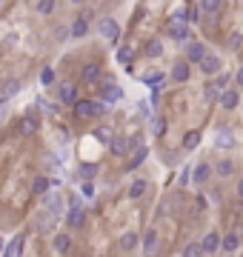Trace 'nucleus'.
<instances>
[{
	"label": "nucleus",
	"instance_id": "nucleus-1",
	"mask_svg": "<svg viewBox=\"0 0 243 257\" xmlns=\"http://www.w3.org/2000/svg\"><path fill=\"white\" fill-rule=\"evenodd\" d=\"M72 109H75V115L83 117V120H86V117H94V115H100V112H103V106H100V103H94V100H78V103L72 106Z\"/></svg>",
	"mask_w": 243,
	"mask_h": 257
},
{
	"label": "nucleus",
	"instance_id": "nucleus-2",
	"mask_svg": "<svg viewBox=\"0 0 243 257\" xmlns=\"http://www.w3.org/2000/svg\"><path fill=\"white\" fill-rule=\"evenodd\" d=\"M97 32H100L106 40H112V43H117V37H120V29H117V23L112 17H100V20H97Z\"/></svg>",
	"mask_w": 243,
	"mask_h": 257
},
{
	"label": "nucleus",
	"instance_id": "nucleus-3",
	"mask_svg": "<svg viewBox=\"0 0 243 257\" xmlns=\"http://www.w3.org/2000/svg\"><path fill=\"white\" fill-rule=\"evenodd\" d=\"M166 35L174 37V40H186V37H189V29H186V23L180 20V17H174L172 23L166 26Z\"/></svg>",
	"mask_w": 243,
	"mask_h": 257
},
{
	"label": "nucleus",
	"instance_id": "nucleus-4",
	"mask_svg": "<svg viewBox=\"0 0 243 257\" xmlns=\"http://www.w3.org/2000/svg\"><path fill=\"white\" fill-rule=\"evenodd\" d=\"M60 100L66 106H75L78 103V86L75 83H60Z\"/></svg>",
	"mask_w": 243,
	"mask_h": 257
},
{
	"label": "nucleus",
	"instance_id": "nucleus-5",
	"mask_svg": "<svg viewBox=\"0 0 243 257\" xmlns=\"http://www.w3.org/2000/svg\"><path fill=\"white\" fill-rule=\"evenodd\" d=\"M203 58H206V46H203V43H189V46H186V63H189V60H197V63H200Z\"/></svg>",
	"mask_w": 243,
	"mask_h": 257
},
{
	"label": "nucleus",
	"instance_id": "nucleus-6",
	"mask_svg": "<svg viewBox=\"0 0 243 257\" xmlns=\"http://www.w3.org/2000/svg\"><path fill=\"white\" fill-rule=\"evenodd\" d=\"M189 74H192V69H189V63H186V60H180V63L172 69L174 83H186V80H189Z\"/></svg>",
	"mask_w": 243,
	"mask_h": 257
},
{
	"label": "nucleus",
	"instance_id": "nucleus-7",
	"mask_svg": "<svg viewBox=\"0 0 243 257\" xmlns=\"http://www.w3.org/2000/svg\"><path fill=\"white\" fill-rule=\"evenodd\" d=\"M226 77H220V80H215L212 86H206V100H220V94H223V86H226Z\"/></svg>",
	"mask_w": 243,
	"mask_h": 257
},
{
	"label": "nucleus",
	"instance_id": "nucleus-8",
	"mask_svg": "<svg viewBox=\"0 0 243 257\" xmlns=\"http://www.w3.org/2000/svg\"><path fill=\"white\" fill-rule=\"evenodd\" d=\"M200 69L206 71V74H215V71H220V58H218V55H206V58L200 60Z\"/></svg>",
	"mask_w": 243,
	"mask_h": 257
},
{
	"label": "nucleus",
	"instance_id": "nucleus-9",
	"mask_svg": "<svg viewBox=\"0 0 243 257\" xmlns=\"http://www.w3.org/2000/svg\"><path fill=\"white\" fill-rule=\"evenodd\" d=\"M97 77H100V66H97V63H86V66H83V83H92L94 86V80H97Z\"/></svg>",
	"mask_w": 243,
	"mask_h": 257
},
{
	"label": "nucleus",
	"instance_id": "nucleus-10",
	"mask_svg": "<svg viewBox=\"0 0 243 257\" xmlns=\"http://www.w3.org/2000/svg\"><path fill=\"white\" fill-rule=\"evenodd\" d=\"M200 249L203 252H218L220 249V237H218V232H209L203 240H200Z\"/></svg>",
	"mask_w": 243,
	"mask_h": 257
},
{
	"label": "nucleus",
	"instance_id": "nucleus-11",
	"mask_svg": "<svg viewBox=\"0 0 243 257\" xmlns=\"http://www.w3.org/2000/svg\"><path fill=\"white\" fill-rule=\"evenodd\" d=\"M83 220H86V214H83V209H81V206H72V209H69V214H66V223L78 229V226H83Z\"/></svg>",
	"mask_w": 243,
	"mask_h": 257
},
{
	"label": "nucleus",
	"instance_id": "nucleus-12",
	"mask_svg": "<svg viewBox=\"0 0 243 257\" xmlns=\"http://www.w3.org/2000/svg\"><path fill=\"white\" fill-rule=\"evenodd\" d=\"M143 80L149 83L152 89H161V86H163V80H166V74L155 69V71H146V74H143Z\"/></svg>",
	"mask_w": 243,
	"mask_h": 257
},
{
	"label": "nucleus",
	"instance_id": "nucleus-13",
	"mask_svg": "<svg viewBox=\"0 0 243 257\" xmlns=\"http://www.w3.org/2000/svg\"><path fill=\"white\" fill-rule=\"evenodd\" d=\"M155 249H158V232H155V229H149V232L143 234V252H146V255H152Z\"/></svg>",
	"mask_w": 243,
	"mask_h": 257
},
{
	"label": "nucleus",
	"instance_id": "nucleus-14",
	"mask_svg": "<svg viewBox=\"0 0 243 257\" xmlns=\"http://www.w3.org/2000/svg\"><path fill=\"white\" fill-rule=\"evenodd\" d=\"M238 103H241V94L238 92H223L220 94V106H223V109H235Z\"/></svg>",
	"mask_w": 243,
	"mask_h": 257
},
{
	"label": "nucleus",
	"instance_id": "nucleus-15",
	"mask_svg": "<svg viewBox=\"0 0 243 257\" xmlns=\"http://www.w3.org/2000/svg\"><path fill=\"white\" fill-rule=\"evenodd\" d=\"M200 6H197V3H189V6H186V14H177V17H180V20H183V23H195L197 17H200Z\"/></svg>",
	"mask_w": 243,
	"mask_h": 257
},
{
	"label": "nucleus",
	"instance_id": "nucleus-16",
	"mask_svg": "<svg viewBox=\"0 0 243 257\" xmlns=\"http://www.w3.org/2000/svg\"><path fill=\"white\" fill-rule=\"evenodd\" d=\"M238 246H241V237H238L235 232H229L223 240H220V249H226V252H235Z\"/></svg>",
	"mask_w": 243,
	"mask_h": 257
},
{
	"label": "nucleus",
	"instance_id": "nucleus-17",
	"mask_svg": "<svg viewBox=\"0 0 243 257\" xmlns=\"http://www.w3.org/2000/svg\"><path fill=\"white\" fill-rule=\"evenodd\" d=\"M146 154H149V149H146V146H138V149H135V157L129 160L126 169H138V166L143 163V160H146Z\"/></svg>",
	"mask_w": 243,
	"mask_h": 257
},
{
	"label": "nucleus",
	"instance_id": "nucleus-18",
	"mask_svg": "<svg viewBox=\"0 0 243 257\" xmlns=\"http://www.w3.org/2000/svg\"><path fill=\"white\" fill-rule=\"evenodd\" d=\"M135 246H138V234L135 232H126L123 237H120V249H123V252H132Z\"/></svg>",
	"mask_w": 243,
	"mask_h": 257
},
{
	"label": "nucleus",
	"instance_id": "nucleus-19",
	"mask_svg": "<svg viewBox=\"0 0 243 257\" xmlns=\"http://www.w3.org/2000/svg\"><path fill=\"white\" fill-rule=\"evenodd\" d=\"M120 97H123L120 86H112V83H109V86H103V100H112V103H115V100H120Z\"/></svg>",
	"mask_w": 243,
	"mask_h": 257
},
{
	"label": "nucleus",
	"instance_id": "nucleus-20",
	"mask_svg": "<svg viewBox=\"0 0 243 257\" xmlns=\"http://www.w3.org/2000/svg\"><path fill=\"white\" fill-rule=\"evenodd\" d=\"M35 128H37V117L35 115H29V117L20 120V134H32Z\"/></svg>",
	"mask_w": 243,
	"mask_h": 257
},
{
	"label": "nucleus",
	"instance_id": "nucleus-21",
	"mask_svg": "<svg viewBox=\"0 0 243 257\" xmlns=\"http://www.w3.org/2000/svg\"><path fill=\"white\" fill-rule=\"evenodd\" d=\"M209 175H212V166H209V163H200L195 169V183H206Z\"/></svg>",
	"mask_w": 243,
	"mask_h": 257
},
{
	"label": "nucleus",
	"instance_id": "nucleus-22",
	"mask_svg": "<svg viewBox=\"0 0 243 257\" xmlns=\"http://www.w3.org/2000/svg\"><path fill=\"white\" fill-rule=\"evenodd\" d=\"M126 149H129V140H126V137H115V140H112V154L123 157V154H126Z\"/></svg>",
	"mask_w": 243,
	"mask_h": 257
},
{
	"label": "nucleus",
	"instance_id": "nucleus-23",
	"mask_svg": "<svg viewBox=\"0 0 243 257\" xmlns=\"http://www.w3.org/2000/svg\"><path fill=\"white\" fill-rule=\"evenodd\" d=\"M117 60H120V63H132V60H135V49L132 46H117Z\"/></svg>",
	"mask_w": 243,
	"mask_h": 257
},
{
	"label": "nucleus",
	"instance_id": "nucleus-24",
	"mask_svg": "<svg viewBox=\"0 0 243 257\" xmlns=\"http://www.w3.org/2000/svg\"><path fill=\"white\" fill-rule=\"evenodd\" d=\"M146 55H149V58H161V55H163V43H161V40H149V43H146Z\"/></svg>",
	"mask_w": 243,
	"mask_h": 257
},
{
	"label": "nucleus",
	"instance_id": "nucleus-25",
	"mask_svg": "<svg viewBox=\"0 0 243 257\" xmlns=\"http://www.w3.org/2000/svg\"><path fill=\"white\" fill-rule=\"evenodd\" d=\"M197 143H200V131H189V134H183V146L192 152V149H197Z\"/></svg>",
	"mask_w": 243,
	"mask_h": 257
},
{
	"label": "nucleus",
	"instance_id": "nucleus-26",
	"mask_svg": "<svg viewBox=\"0 0 243 257\" xmlns=\"http://www.w3.org/2000/svg\"><path fill=\"white\" fill-rule=\"evenodd\" d=\"M86 32H89V26H86V20H81V17H78V20L72 23V37H83Z\"/></svg>",
	"mask_w": 243,
	"mask_h": 257
},
{
	"label": "nucleus",
	"instance_id": "nucleus-27",
	"mask_svg": "<svg viewBox=\"0 0 243 257\" xmlns=\"http://www.w3.org/2000/svg\"><path fill=\"white\" fill-rule=\"evenodd\" d=\"M69 234H58V237H55V249H58L60 255H63V252H69Z\"/></svg>",
	"mask_w": 243,
	"mask_h": 257
},
{
	"label": "nucleus",
	"instance_id": "nucleus-28",
	"mask_svg": "<svg viewBox=\"0 0 243 257\" xmlns=\"http://www.w3.org/2000/svg\"><path fill=\"white\" fill-rule=\"evenodd\" d=\"M232 143H235V137H232V134L226 131V128H220V131H218V146H223V149H229Z\"/></svg>",
	"mask_w": 243,
	"mask_h": 257
},
{
	"label": "nucleus",
	"instance_id": "nucleus-29",
	"mask_svg": "<svg viewBox=\"0 0 243 257\" xmlns=\"http://www.w3.org/2000/svg\"><path fill=\"white\" fill-rule=\"evenodd\" d=\"M32 192H35V194H46V192H49V180H46V177H37L35 183H32Z\"/></svg>",
	"mask_w": 243,
	"mask_h": 257
},
{
	"label": "nucleus",
	"instance_id": "nucleus-30",
	"mask_svg": "<svg viewBox=\"0 0 243 257\" xmlns=\"http://www.w3.org/2000/svg\"><path fill=\"white\" fill-rule=\"evenodd\" d=\"M143 192H146V183H143V180H135V183L129 186V197H140Z\"/></svg>",
	"mask_w": 243,
	"mask_h": 257
},
{
	"label": "nucleus",
	"instance_id": "nucleus-31",
	"mask_svg": "<svg viewBox=\"0 0 243 257\" xmlns=\"http://www.w3.org/2000/svg\"><path fill=\"white\" fill-rule=\"evenodd\" d=\"M183 257H203V249H200V243H189L183 249Z\"/></svg>",
	"mask_w": 243,
	"mask_h": 257
},
{
	"label": "nucleus",
	"instance_id": "nucleus-32",
	"mask_svg": "<svg viewBox=\"0 0 243 257\" xmlns=\"http://www.w3.org/2000/svg\"><path fill=\"white\" fill-rule=\"evenodd\" d=\"M81 175H83V180H92V177L97 175V166H92V163H83V166H81Z\"/></svg>",
	"mask_w": 243,
	"mask_h": 257
},
{
	"label": "nucleus",
	"instance_id": "nucleus-33",
	"mask_svg": "<svg viewBox=\"0 0 243 257\" xmlns=\"http://www.w3.org/2000/svg\"><path fill=\"white\" fill-rule=\"evenodd\" d=\"M232 169H235V166H232V160H220V166H218L220 177H229V175H232Z\"/></svg>",
	"mask_w": 243,
	"mask_h": 257
},
{
	"label": "nucleus",
	"instance_id": "nucleus-34",
	"mask_svg": "<svg viewBox=\"0 0 243 257\" xmlns=\"http://www.w3.org/2000/svg\"><path fill=\"white\" fill-rule=\"evenodd\" d=\"M40 83H43V86L55 83V69H43V71H40Z\"/></svg>",
	"mask_w": 243,
	"mask_h": 257
},
{
	"label": "nucleus",
	"instance_id": "nucleus-35",
	"mask_svg": "<svg viewBox=\"0 0 243 257\" xmlns=\"http://www.w3.org/2000/svg\"><path fill=\"white\" fill-rule=\"evenodd\" d=\"M200 9H203V12H212V14H215V12H218V9H220V3H218V0H206V3H200Z\"/></svg>",
	"mask_w": 243,
	"mask_h": 257
},
{
	"label": "nucleus",
	"instance_id": "nucleus-36",
	"mask_svg": "<svg viewBox=\"0 0 243 257\" xmlns=\"http://www.w3.org/2000/svg\"><path fill=\"white\" fill-rule=\"evenodd\" d=\"M94 134H97V140H103V143H112V134H109V128H106V126L94 128Z\"/></svg>",
	"mask_w": 243,
	"mask_h": 257
},
{
	"label": "nucleus",
	"instance_id": "nucleus-37",
	"mask_svg": "<svg viewBox=\"0 0 243 257\" xmlns=\"http://www.w3.org/2000/svg\"><path fill=\"white\" fill-rule=\"evenodd\" d=\"M52 9H55V3H52V0H40V3H37V12H40V14H49Z\"/></svg>",
	"mask_w": 243,
	"mask_h": 257
},
{
	"label": "nucleus",
	"instance_id": "nucleus-38",
	"mask_svg": "<svg viewBox=\"0 0 243 257\" xmlns=\"http://www.w3.org/2000/svg\"><path fill=\"white\" fill-rule=\"evenodd\" d=\"M152 131H155V134H161V131H166V120H161V117H158V120H155V123H152Z\"/></svg>",
	"mask_w": 243,
	"mask_h": 257
},
{
	"label": "nucleus",
	"instance_id": "nucleus-39",
	"mask_svg": "<svg viewBox=\"0 0 243 257\" xmlns=\"http://www.w3.org/2000/svg\"><path fill=\"white\" fill-rule=\"evenodd\" d=\"M238 83L243 86V66H241V71H238Z\"/></svg>",
	"mask_w": 243,
	"mask_h": 257
},
{
	"label": "nucleus",
	"instance_id": "nucleus-40",
	"mask_svg": "<svg viewBox=\"0 0 243 257\" xmlns=\"http://www.w3.org/2000/svg\"><path fill=\"white\" fill-rule=\"evenodd\" d=\"M238 194H241V197H243V180H241V186H238Z\"/></svg>",
	"mask_w": 243,
	"mask_h": 257
},
{
	"label": "nucleus",
	"instance_id": "nucleus-41",
	"mask_svg": "<svg viewBox=\"0 0 243 257\" xmlns=\"http://www.w3.org/2000/svg\"><path fill=\"white\" fill-rule=\"evenodd\" d=\"M0 252H3V240H0Z\"/></svg>",
	"mask_w": 243,
	"mask_h": 257
},
{
	"label": "nucleus",
	"instance_id": "nucleus-42",
	"mask_svg": "<svg viewBox=\"0 0 243 257\" xmlns=\"http://www.w3.org/2000/svg\"><path fill=\"white\" fill-rule=\"evenodd\" d=\"M0 106H3V100H0Z\"/></svg>",
	"mask_w": 243,
	"mask_h": 257
}]
</instances>
